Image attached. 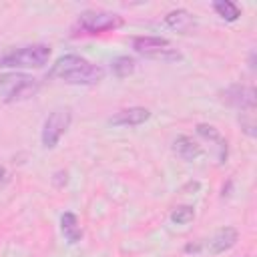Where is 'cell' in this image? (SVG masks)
<instances>
[{
  "mask_svg": "<svg viewBox=\"0 0 257 257\" xmlns=\"http://www.w3.org/2000/svg\"><path fill=\"white\" fill-rule=\"evenodd\" d=\"M169 46H171V42L167 38H163V36H137V38H133V48L139 54L147 56V58H155V60H159V58L161 60H179L181 54L175 52V50H171Z\"/></svg>",
  "mask_w": 257,
  "mask_h": 257,
  "instance_id": "obj_4",
  "label": "cell"
},
{
  "mask_svg": "<svg viewBox=\"0 0 257 257\" xmlns=\"http://www.w3.org/2000/svg\"><path fill=\"white\" fill-rule=\"evenodd\" d=\"M173 151H175L183 161H195V159L201 157V153H203V149H201L191 137H185V135H181V137H177V139L173 141Z\"/></svg>",
  "mask_w": 257,
  "mask_h": 257,
  "instance_id": "obj_12",
  "label": "cell"
},
{
  "mask_svg": "<svg viewBox=\"0 0 257 257\" xmlns=\"http://www.w3.org/2000/svg\"><path fill=\"white\" fill-rule=\"evenodd\" d=\"M165 22H167L169 28H173V30H177V32H183V34H187V32H191V30L195 28V18H193V14H191L189 10H185V8H177V10L169 12V14L165 16Z\"/></svg>",
  "mask_w": 257,
  "mask_h": 257,
  "instance_id": "obj_11",
  "label": "cell"
},
{
  "mask_svg": "<svg viewBox=\"0 0 257 257\" xmlns=\"http://www.w3.org/2000/svg\"><path fill=\"white\" fill-rule=\"evenodd\" d=\"M149 116H151V112L145 106H131V108H122L116 114H112L108 118V124H114V126H137V124H143L145 120H149Z\"/></svg>",
  "mask_w": 257,
  "mask_h": 257,
  "instance_id": "obj_8",
  "label": "cell"
},
{
  "mask_svg": "<svg viewBox=\"0 0 257 257\" xmlns=\"http://www.w3.org/2000/svg\"><path fill=\"white\" fill-rule=\"evenodd\" d=\"M38 90L36 78L22 74V72H12V74H2L0 76V96L4 102H16L34 96Z\"/></svg>",
  "mask_w": 257,
  "mask_h": 257,
  "instance_id": "obj_2",
  "label": "cell"
},
{
  "mask_svg": "<svg viewBox=\"0 0 257 257\" xmlns=\"http://www.w3.org/2000/svg\"><path fill=\"white\" fill-rule=\"evenodd\" d=\"M213 8H215V12L221 16V18H225V20H229V22H233V20H237L239 18V8H237V4H233V2H229V0H215L213 2Z\"/></svg>",
  "mask_w": 257,
  "mask_h": 257,
  "instance_id": "obj_16",
  "label": "cell"
},
{
  "mask_svg": "<svg viewBox=\"0 0 257 257\" xmlns=\"http://www.w3.org/2000/svg\"><path fill=\"white\" fill-rule=\"evenodd\" d=\"M60 229L64 233V237L68 239V243H78L80 237H82V229L78 225V217L74 213H64L60 217Z\"/></svg>",
  "mask_w": 257,
  "mask_h": 257,
  "instance_id": "obj_14",
  "label": "cell"
},
{
  "mask_svg": "<svg viewBox=\"0 0 257 257\" xmlns=\"http://www.w3.org/2000/svg\"><path fill=\"white\" fill-rule=\"evenodd\" d=\"M8 181V173H6V169L0 165V185H4Z\"/></svg>",
  "mask_w": 257,
  "mask_h": 257,
  "instance_id": "obj_18",
  "label": "cell"
},
{
  "mask_svg": "<svg viewBox=\"0 0 257 257\" xmlns=\"http://www.w3.org/2000/svg\"><path fill=\"white\" fill-rule=\"evenodd\" d=\"M193 217H195V211H193V207H189V205H179V207H175L173 213H171V219H173V223H177V225H187L189 221H193Z\"/></svg>",
  "mask_w": 257,
  "mask_h": 257,
  "instance_id": "obj_17",
  "label": "cell"
},
{
  "mask_svg": "<svg viewBox=\"0 0 257 257\" xmlns=\"http://www.w3.org/2000/svg\"><path fill=\"white\" fill-rule=\"evenodd\" d=\"M86 62V58H82V56H78V54H66V56H60L54 64H52V68L48 70V78H64L66 74H70L72 70H76V68H80L82 64Z\"/></svg>",
  "mask_w": 257,
  "mask_h": 257,
  "instance_id": "obj_10",
  "label": "cell"
},
{
  "mask_svg": "<svg viewBox=\"0 0 257 257\" xmlns=\"http://www.w3.org/2000/svg\"><path fill=\"white\" fill-rule=\"evenodd\" d=\"M197 133L203 139L215 143V147L219 149V161L225 163V159H227V141H225V137L215 126H211V124H197Z\"/></svg>",
  "mask_w": 257,
  "mask_h": 257,
  "instance_id": "obj_13",
  "label": "cell"
},
{
  "mask_svg": "<svg viewBox=\"0 0 257 257\" xmlns=\"http://www.w3.org/2000/svg\"><path fill=\"white\" fill-rule=\"evenodd\" d=\"M78 26H80L82 32L98 34V32H108V30L120 28L122 18L118 14L106 12V10H86L78 18Z\"/></svg>",
  "mask_w": 257,
  "mask_h": 257,
  "instance_id": "obj_3",
  "label": "cell"
},
{
  "mask_svg": "<svg viewBox=\"0 0 257 257\" xmlns=\"http://www.w3.org/2000/svg\"><path fill=\"white\" fill-rule=\"evenodd\" d=\"M225 100L241 110H245L247 114H251L255 110V90L253 86H245V84H233L229 86L225 92Z\"/></svg>",
  "mask_w": 257,
  "mask_h": 257,
  "instance_id": "obj_6",
  "label": "cell"
},
{
  "mask_svg": "<svg viewBox=\"0 0 257 257\" xmlns=\"http://www.w3.org/2000/svg\"><path fill=\"white\" fill-rule=\"evenodd\" d=\"M70 120H72L70 108H56V110H52L46 116L44 126H42V145L46 149L56 147V143L60 141V137L70 126Z\"/></svg>",
  "mask_w": 257,
  "mask_h": 257,
  "instance_id": "obj_5",
  "label": "cell"
},
{
  "mask_svg": "<svg viewBox=\"0 0 257 257\" xmlns=\"http://www.w3.org/2000/svg\"><path fill=\"white\" fill-rule=\"evenodd\" d=\"M237 229L235 227H223V229H219L211 239H209V243H207V249H209V253L211 255H219V253H225V251H229L235 243H237Z\"/></svg>",
  "mask_w": 257,
  "mask_h": 257,
  "instance_id": "obj_9",
  "label": "cell"
},
{
  "mask_svg": "<svg viewBox=\"0 0 257 257\" xmlns=\"http://www.w3.org/2000/svg\"><path fill=\"white\" fill-rule=\"evenodd\" d=\"M110 70H112V74L116 78H126L135 70V60L131 56H116L110 62Z\"/></svg>",
  "mask_w": 257,
  "mask_h": 257,
  "instance_id": "obj_15",
  "label": "cell"
},
{
  "mask_svg": "<svg viewBox=\"0 0 257 257\" xmlns=\"http://www.w3.org/2000/svg\"><path fill=\"white\" fill-rule=\"evenodd\" d=\"M102 76H104V70L100 66H96V64H92V62L86 60L80 68L72 70L62 80L68 82V84H96V82L102 80Z\"/></svg>",
  "mask_w": 257,
  "mask_h": 257,
  "instance_id": "obj_7",
  "label": "cell"
},
{
  "mask_svg": "<svg viewBox=\"0 0 257 257\" xmlns=\"http://www.w3.org/2000/svg\"><path fill=\"white\" fill-rule=\"evenodd\" d=\"M50 56V46L46 44H30L22 46L0 58V66L6 68H40L46 64Z\"/></svg>",
  "mask_w": 257,
  "mask_h": 257,
  "instance_id": "obj_1",
  "label": "cell"
}]
</instances>
